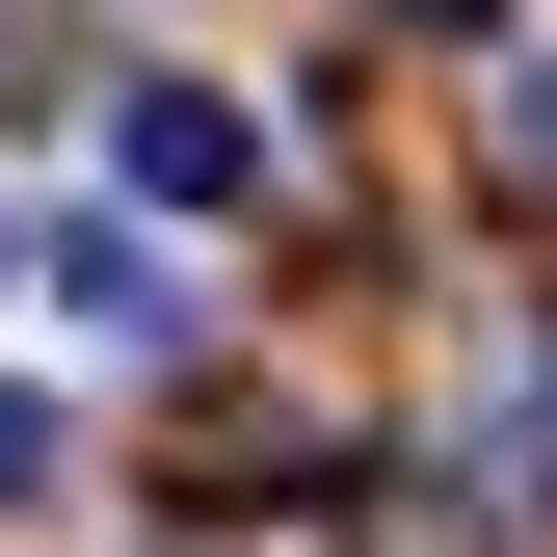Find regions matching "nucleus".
<instances>
[{
    "label": "nucleus",
    "mask_w": 557,
    "mask_h": 557,
    "mask_svg": "<svg viewBox=\"0 0 557 557\" xmlns=\"http://www.w3.org/2000/svg\"><path fill=\"white\" fill-rule=\"evenodd\" d=\"M107 186H133V213H239V186H265V133H239L213 81H133V107H107Z\"/></svg>",
    "instance_id": "obj_1"
},
{
    "label": "nucleus",
    "mask_w": 557,
    "mask_h": 557,
    "mask_svg": "<svg viewBox=\"0 0 557 557\" xmlns=\"http://www.w3.org/2000/svg\"><path fill=\"white\" fill-rule=\"evenodd\" d=\"M27 265H53V293H81L107 345H186V265H160V213H53Z\"/></svg>",
    "instance_id": "obj_2"
},
{
    "label": "nucleus",
    "mask_w": 557,
    "mask_h": 557,
    "mask_svg": "<svg viewBox=\"0 0 557 557\" xmlns=\"http://www.w3.org/2000/svg\"><path fill=\"white\" fill-rule=\"evenodd\" d=\"M478 133H505V186L557 213V53H505V107H478Z\"/></svg>",
    "instance_id": "obj_3"
},
{
    "label": "nucleus",
    "mask_w": 557,
    "mask_h": 557,
    "mask_svg": "<svg viewBox=\"0 0 557 557\" xmlns=\"http://www.w3.org/2000/svg\"><path fill=\"white\" fill-rule=\"evenodd\" d=\"M0 505H53V398L27 372H0Z\"/></svg>",
    "instance_id": "obj_4"
},
{
    "label": "nucleus",
    "mask_w": 557,
    "mask_h": 557,
    "mask_svg": "<svg viewBox=\"0 0 557 557\" xmlns=\"http://www.w3.org/2000/svg\"><path fill=\"white\" fill-rule=\"evenodd\" d=\"M372 27H425V53H505V0H372Z\"/></svg>",
    "instance_id": "obj_5"
},
{
    "label": "nucleus",
    "mask_w": 557,
    "mask_h": 557,
    "mask_svg": "<svg viewBox=\"0 0 557 557\" xmlns=\"http://www.w3.org/2000/svg\"><path fill=\"white\" fill-rule=\"evenodd\" d=\"M0 265H27V213H0Z\"/></svg>",
    "instance_id": "obj_6"
}]
</instances>
